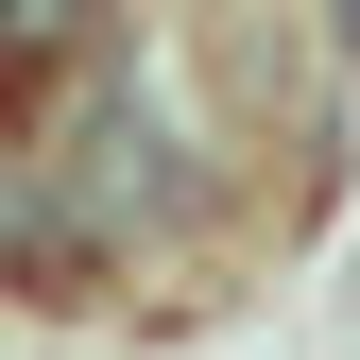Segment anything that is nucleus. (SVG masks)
<instances>
[{"mask_svg": "<svg viewBox=\"0 0 360 360\" xmlns=\"http://www.w3.org/2000/svg\"><path fill=\"white\" fill-rule=\"evenodd\" d=\"M326 18H343V52H360V0H326Z\"/></svg>", "mask_w": 360, "mask_h": 360, "instance_id": "nucleus-1", "label": "nucleus"}]
</instances>
